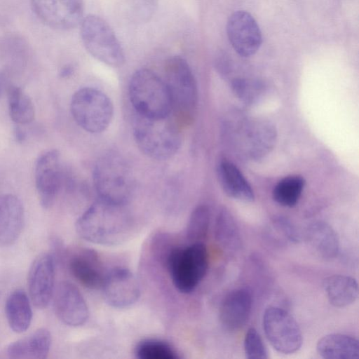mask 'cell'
<instances>
[{"mask_svg":"<svg viewBox=\"0 0 359 359\" xmlns=\"http://www.w3.org/2000/svg\"><path fill=\"white\" fill-rule=\"evenodd\" d=\"M133 224L126 205L99 198L79 217L76 231L87 241L114 245L125 241L130 236Z\"/></svg>","mask_w":359,"mask_h":359,"instance_id":"cell-1","label":"cell"},{"mask_svg":"<svg viewBox=\"0 0 359 359\" xmlns=\"http://www.w3.org/2000/svg\"><path fill=\"white\" fill-rule=\"evenodd\" d=\"M93 180L99 198L116 204L126 205L135 189V180L130 164L114 151L103 154L97 160Z\"/></svg>","mask_w":359,"mask_h":359,"instance_id":"cell-2","label":"cell"},{"mask_svg":"<svg viewBox=\"0 0 359 359\" xmlns=\"http://www.w3.org/2000/svg\"><path fill=\"white\" fill-rule=\"evenodd\" d=\"M132 128L137 146L151 158L168 159L175 155L181 146L180 129L170 116L149 118L135 113Z\"/></svg>","mask_w":359,"mask_h":359,"instance_id":"cell-3","label":"cell"},{"mask_svg":"<svg viewBox=\"0 0 359 359\" xmlns=\"http://www.w3.org/2000/svg\"><path fill=\"white\" fill-rule=\"evenodd\" d=\"M164 72L176 122L179 125H189L194 120L198 100L193 72L185 59L173 56L166 60Z\"/></svg>","mask_w":359,"mask_h":359,"instance_id":"cell-4","label":"cell"},{"mask_svg":"<svg viewBox=\"0 0 359 359\" xmlns=\"http://www.w3.org/2000/svg\"><path fill=\"white\" fill-rule=\"evenodd\" d=\"M129 99L135 112L149 118H163L172 113L165 81L148 69L137 70L128 86Z\"/></svg>","mask_w":359,"mask_h":359,"instance_id":"cell-5","label":"cell"},{"mask_svg":"<svg viewBox=\"0 0 359 359\" xmlns=\"http://www.w3.org/2000/svg\"><path fill=\"white\" fill-rule=\"evenodd\" d=\"M167 268L175 288L182 293L193 292L204 278L208 255L204 243L172 248L166 258Z\"/></svg>","mask_w":359,"mask_h":359,"instance_id":"cell-6","label":"cell"},{"mask_svg":"<svg viewBox=\"0 0 359 359\" xmlns=\"http://www.w3.org/2000/svg\"><path fill=\"white\" fill-rule=\"evenodd\" d=\"M70 111L77 125L85 131L96 134L104 131L114 115L110 98L100 90L85 87L72 97Z\"/></svg>","mask_w":359,"mask_h":359,"instance_id":"cell-7","label":"cell"},{"mask_svg":"<svg viewBox=\"0 0 359 359\" xmlns=\"http://www.w3.org/2000/svg\"><path fill=\"white\" fill-rule=\"evenodd\" d=\"M80 24L83 44L93 57L112 67L123 65V50L115 33L104 20L90 14L83 18Z\"/></svg>","mask_w":359,"mask_h":359,"instance_id":"cell-8","label":"cell"},{"mask_svg":"<svg viewBox=\"0 0 359 359\" xmlns=\"http://www.w3.org/2000/svg\"><path fill=\"white\" fill-rule=\"evenodd\" d=\"M262 325L268 341L278 352L292 354L301 348V330L287 311L277 306L268 307L263 315Z\"/></svg>","mask_w":359,"mask_h":359,"instance_id":"cell-9","label":"cell"},{"mask_svg":"<svg viewBox=\"0 0 359 359\" xmlns=\"http://www.w3.org/2000/svg\"><path fill=\"white\" fill-rule=\"evenodd\" d=\"M235 132L238 144L245 156L258 160L267 155L273 148L277 134L272 123L264 120L245 119L238 124Z\"/></svg>","mask_w":359,"mask_h":359,"instance_id":"cell-10","label":"cell"},{"mask_svg":"<svg viewBox=\"0 0 359 359\" xmlns=\"http://www.w3.org/2000/svg\"><path fill=\"white\" fill-rule=\"evenodd\" d=\"M31 4L38 19L55 30L72 29L83 18L82 0H31Z\"/></svg>","mask_w":359,"mask_h":359,"instance_id":"cell-11","label":"cell"},{"mask_svg":"<svg viewBox=\"0 0 359 359\" xmlns=\"http://www.w3.org/2000/svg\"><path fill=\"white\" fill-rule=\"evenodd\" d=\"M34 175L41 205L48 209L53 205L62 185L60 155L57 150L50 149L39 156Z\"/></svg>","mask_w":359,"mask_h":359,"instance_id":"cell-12","label":"cell"},{"mask_svg":"<svg viewBox=\"0 0 359 359\" xmlns=\"http://www.w3.org/2000/svg\"><path fill=\"white\" fill-rule=\"evenodd\" d=\"M226 33L234 50L244 57L255 55L262 43L259 25L245 11H236L230 15L226 24Z\"/></svg>","mask_w":359,"mask_h":359,"instance_id":"cell-13","label":"cell"},{"mask_svg":"<svg viewBox=\"0 0 359 359\" xmlns=\"http://www.w3.org/2000/svg\"><path fill=\"white\" fill-rule=\"evenodd\" d=\"M101 289L106 302L116 308H126L140 297L139 283L128 269L116 267L106 273Z\"/></svg>","mask_w":359,"mask_h":359,"instance_id":"cell-14","label":"cell"},{"mask_svg":"<svg viewBox=\"0 0 359 359\" xmlns=\"http://www.w3.org/2000/svg\"><path fill=\"white\" fill-rule=\"evenodd\" d=\"M27 285L33 304L40 309L46 308L54 293L55 262L51 255L43 253L34 259L29 271Z\"/></svg>","mask_w":359,"mask_h":359,"instance_id":"cell-15","label":"cell"},{"mask_svg":"<svg viewBox=\"0 0 359 359\" xmlns=\"http://www.w3.org/2000/svg\"><path fill=\"white\" fill-rule=\"evenodd\" d=\"M53 294L55 314L64 324L78 327L88 320L89 311L87 304L74 284L61 282Z\"/></svg>","mask_w":359,"mask_h":359,"instance_id":"cell-16","label":"cell"},{"mask_svg":"<svg viewBox=\"0 0 359 359\" xmlns=\"http://www.w3.org/2000/svg\"><path fill=\"white\" fill-rule=\"evenodd\" d=\"M252 305L250 291L238 288L229 292L222 299L219 311L222 325L227 330L242 328L248 320Z\"/></svg>","mask_w":359,"mask_h":359,"instance_id":"cell-17","label":"cell"},{"mask_svg":"<svg viewBox=\"0 0 359 359\" xmlns=\"http://www.w3.org/2000/svg\"><path fill=\"white\" fill-rule=\"evenodd\" d=\"M69 269L74 278L89 289H101L106 273L95 252L81 249L69 258Z\"/></svg>","mask_w":359,"mask_h":359,"instance_id":"cell-18","label":"cell"},{"mask_svg":"<svg viewBox=\"0 0 359 359\" xmlns=\"http://www.w3.org/2000/svg\"><path fill=\"white\" fill-rule=\"evenodd\" d=\"M24 208L15 195L0 196V246L13 245L19 238L24 224Z\"/></svg>","mask_w":359,"mask_h":359,"instance_id":"cell-19","label":"cell"},{"mask_svg":"<svg viewBox=\"0 0 359 359\" xmlns=\"http://www.w3.org/2000/svg\"><path fill=\"white\" fill-rule=\"evenodd\" d=\"M217 174L221 187L229 197L243 202L254 201L252 187L233 163L226 159L219 161L217 165Z\"/></svg>","mask_w":359,"mask_h":359,"instance_id":"cell-20","label":"cell"},{"mask_svg":"<svg viewBox=\"0 0 359 359\" xmlns=\"http://www.w3.org/2000/svg\"><path fill=\"white\" fill-rule=\"evenodd\" d=\"M306 240L313 252L323 259L331 260L338 255L339 241L337 233L325 222L310 224L306 230Z\"/></svg>","mask_w":359,"mask_h":359,"instance_id":"cell-21","label":"cell"},{"mask_svg":"<svg viewBox=\"0 0 359 359\" xmlns=\"http://www.w3.org/2000/svg\"><path fill=\"white\" fill-rule=\"evenodd\" d=\"M51 334L46 328H40L29 335L11 343L7 355L15 359L46 358L51 346Z\"/></svg>","mask_w":359,"mask_h":359,"instance_id":"cell-22","label":"cell"},{"mask_svg":"<svg viewBox=\"0 0 359 359\" xmlns=\"http://www.w3.org/2000/svg\"><path fill=\"white\" fill-rule=\"evenodd\" d=\"M318 354L325 359H357L358 341L351 336L332 333L320 338L316 346Z\"/></svg>","mask_w":359,"mask_h":359,"instance_id":"cell-23","label":"cell"},{"mask_svg":"<svg viewBox=\"0 0 359 359\" xmlns=\"http://www.w3.org/2000/svg\"><path fill=\"white\" fill-rule=\"evenodd\" d=\"M323 287L330 303L336 307L352 304L358 297V282L348 276H330L325 279Z\"/></svg>","mask_w":359,"mask_h":359,"instance_id":"cell-24","label":"cell"},{"mask_svg":"<svg viewBox=\"0 0 359 359\" xmlns=\"http://www.w3.org/2000/svg\"><path fill=\"white\" fill-rule=\"evenodd\" d=\"M5 313L13 332L22 333L29 327L32 310L29 299L23 290H15L10 294L5 304Z\"/></svg>","mask_w":359,"mask_h":359,"instance_id":"cell-25","label":"cell"},{"mask_svg":"<svg viewBox=\"0 0 359 359\" xmlns=\"http://www.w3.org/2000/svg\"><path fill=\"white\" fill-rule=\"evenodd\" d=\"M215 236L219 245L227 252H236L241 247V236L233 215L222 208L216 217Z\"/></svg>","mask_w":359,"mask_h":359,"instance_id":"cell-26","label":"cell"},{"mask_svg":"<svg viewBox=\"0 0 359 359\" xmlns=\"http://www.w3.org/2000/svg\"><path fill=\"white\" fill-rule=\"evenodd\" d=\"M8 111L11 118L17 125H25L34 119V104L23 90L18 86H11L8 93Z\"/></svg>","mask_w":359,"mask_h":359,"instance_id":"cell-27","label":"cell"},{"mask_svg":"<svg viewBox=\"0 0 359 359\" xmlns=\"http://www.w3.org/2000/svg\"><path fill=\"white\" fill-rule=\"evenodd\" d=\"M305 185L299 175L287 176L275 185L272 197L275 202L284 207L292 208L298 203Z\"/></svg>","mask_w":359,"mask_h":359,"instance_id":"cell-28","label":"cell"},{"mask_svg":"<svg viewBox=\"0 0 359 359\" xmlns=\"http://www.w3.org/2000/svg\"><path fill=\"white\" fill-rule=\"evenodd\" d=\"M210 210L205 205H198L191 212L186 231L190 243H203L210 226Z\"/></svg>","mask_w":359,"mask_h":359,"instance_id":"cell-29","label":"cell"},{"mask_svg":"<svg viewBox=\"0 0 359 359\" xmlns=\"http://www.w3.org/2000/svg\"><path fill=\"white\" fill-rule=\"evenodd\" d=\"M135 355L139 359H178L176 351L168 343L155 339H147L138 343Z\"/></svg>","mask_w":359,"mask_h":359,"instance_id":"cell-30","label":"cell"},{"mask_svg":"<svg viewBox=\"0 0 359 359\" xmlns=\"http://www.w3.org/2000/svg\"><path fill=\"white\" fill-rule=\"evenodd\" d=\"M231 88L238 99L250 105L259 102L265 92V86L261 81L243 78L234 79Z\"/></svg>","mask_w":359,"mask_h":359,"instance_id":"cell-31","label":"cell"},{"mask_svg":"<svg viewBox=\"0 0 359 359\" xmlns=\"http://www.w3.org/2000/svg\"><path fill=\"white\" fill-rule=\"evenodd\" d=\"M244 351L245 357L248 359L268 358V352L263 340L254 327L247 331L244 339Z\"/></svg>","mask_w":359,"mask_h":359,"instance_id":"cell-32","label":"cell"},{"mask_svg":"<svg viewBox=\"0 0 359 359\" xmlns=\"http://www.w3.org/2000/svg\"><path fill=\"white\" fill-rule=\"evenodd\" d=\"M157 0H130L132 14L140 21H148L155 12Z\"/></svg>","mask_w":359,"mask_h":359,"instance_id":"cell-33","label":"cell"},{"mask_svg":"<svg viewBox=\"0 0 359 359\" xmlns=\"http://www.w3.org/2000/svg\"><path fill=\"white\" fill-rule=\"evenodd\" d=\"M273 224L276 231L285 239L292 243L300 241V235L295 226L285 217L278 216L273 219Z\"/></svg>","mask_w":359,"mask_h":359,"instance_id":"cell-34","label":"cell"},{"mask_svg":"<svg viewBox=\"0 0 359 359\" xmlns=\"http://www.w3.org/2000/svg\"><path fill=\"white\" fill-rule=\"evenodd\" d=\"M74 72V68L72 65H65L60 70L59 75L61 78H68L71 76Z\"/></svg>","mask_w":359,"mask_h":359,"instance_id":"cell-35","label":"cell"},{"mask_svg":"<svg viewBox=\"0 0 359 359\" xmlns=\"http://www.w3.org/2000/svg\"><path fill=\"white\" fill-rule=\"evenodd\" d=\"M15 137L18 142H22L26 138V133L19 125H17L14 130Z\"/></svg>","mask_w":359,"mask_h":359,"instance_id":"cell-36","label":"cell"},{"mask_svg":"<svg viewBox=\"0 0 359 359\" xmlns=\"http://www.w3.org/2000/svg\"><path fill=\"white\" fill-rule=\"evenodd\" d=\"M1 286H0V295H1Z\"/></svg>","mask_w":359,"mask_h":359,"instance_id":"cell-37","label":"cell"}]
</instances>
